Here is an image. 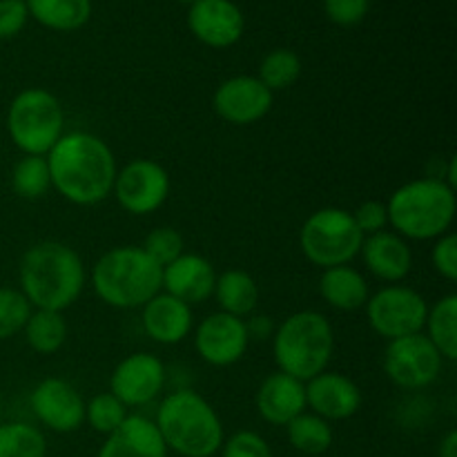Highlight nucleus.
I'll return each mask as SVG.
<instances>
[{"mask_svg": "<svg viewBox=\"0 0 457 457\" xmlns=\"http://www.w3.org/2000/svg\"><path fill=\"white\" fill-rule=\"evenodd\" d=\"M52 187L74 205H96L112 195L114 152L92 132H67L47 154Z\"/></svg>", "mask_w": 457, "mask_h": 457, "instance_id": "f257e3e1", "label": "nucleus"}, {"mask_svg": "<svg viewBox=\"0 0 457 457\" xmlns=\"http://www.w3.org/2000/svg\"><path fill=\"white\" fill-rule=\"evenodd\" d=\"M21 293L36 311L62 312L85 288V266L74 248L61 241H40L31 245L21 262Z\"/></svg>", "mask_w": 457, "mask_h": 457, "instance_id": "f03ea898", "label": "nucleus"}, {"mask_svg": "<svg viewBox=\"0 0 457 457\" xmlns=\"http://www.w3.org/2000/svg\"><path fill=\"white\" fill-rule=\"evenodd\" d=\"M154 424L168 451L181 457H212L226 440L214 406L190 388L170 393L156 409Z\"/></svg>", "mask_w": 457, "mask_h": 457, "instance_id": "7ed1b4c3", "label": "nucleus"}, {"mask_svg": "<svg viewBox=\"0 0 457 457\" xmlns=\"http://www.w3.org/2000/svg\"><path fill=\"white\" fill-rule=\"evenodd\" d=\"M386 210L388 226L406 241H436L453 226L455 190L445 179H415L393 192Z\"/></svg>", "mask_w": 457, "mask_h": 457, "instance_id": "20e7f679", "label": "nucleus"}, {"mask_svg": "<svg viewBox=\"0 0 457 457\" xmlns=\"http://www.w3.org/2000/svg\"><path fill=\"white\" fill-rule=\"evenodd\" d=\"M163 268L137 245L112 248L94 263L92 288L103 303L119 311L143 308L161 293Z\"/></svg>", "mask_w": 457, "mask_h": 457, "instance_id": "39448f33", "label": "nucleus"}, {"mask_svg": "<svg viewBox=\"0 0 457 457\" xmlns=\"http://www.w3.org/2000/svg\"><path fill=\"white\" fill-rule=\"evenodd\" d=\"M333 351V326L328 317L315 311L286 317L272 335V355L279 370L303 384L328 369Z\"/></svg>", "mask_w": 457, "mask_h": 457, "instance_id": "423d86ee", "label": "nucleus"}, {"mask_svg": "<svg viewBox=\"0 0 457 457\" xmlns=\"http://www.w3.org/2000/svg\"><path fill=\"white\" fill-rule=\"evenodd\" d=\"M7 132L22 154L47 156L65 134V110L47 89H22L7 110Z\"/></svg>", "mask_w": 457, "mask_h": 457, "instance_id": "0eeeda50", "label": "nucleus"}, {"mask_svg": "<svg viewBox=\"0 0 457 457\" xmlns=\"http://www.w3.org/2000/svg\"><path fill=\"white\" fill-rule=\"evenodd\" d=\"M364 235L355 219L344 208H321L303 221L299 232L302 253L312 266H348L360 254Z\"/></svg>", "mask_w": 457, "mask_h": 457, "instance_id": "6e6552de", "label": "nucleus"}, {"mask_svg": "<svg viewBox=\"0 0 457 457\" xmlns=\"http://www.w3.org/2000/svg\"><path fill=\"white\" fill-rule=\"evenodd\" d=\"M366 320L379 337L400 339L424 333L428 303L418 290L402 284H388L366 302Z\"/></svg>", "mask_w": 457, "mask_h": 457, "instance_id": "1a4fd4ad", "label": "nucleus"}, {"mask_svg": "<svg viewBox=\"0 0 457 457\" xmlns=\"http://www.w3.org/2000/svg\"><path fill=\"white\" fill-rule=\"evenodd\" d=\"M445 357L424 333L388 342L384 353V373L395 386L406 391L427 388L440 378Z\"/></svg>", "mask_w": 457, "mask_h": 457, "instance_id": "9d476101", "label": "nucleus"}, {"mask_svg": "<svg viewBox=\"0 0 457 457\" xmlns=\"http://www.w3.org/2000/svg\"><path fill=\"white\" fill-rule=\"evenodd\" d=\"M170 174L152 159H134L116 172L112 195L120 208L137 217L159 210L170 196Z\"/></svg>", "mask_w": 457, "mask_h": 457, "instance_id": "9b49d317", "label": "nucleus"}, {"mask_svg": "<svg viewBox=\"0 0 457 457\" xmlns=\"http://www.w3.org/2000/svg\"><path fill=\"white\" fill-rule=\"evenodd\" d=\"M250 346L245 320L228 312H212L195 330V348L201 360L217 369L237 364Z\"/></svg>", "mask_w": 457, "mask_h": 457, "instance_id": "f8f14e48", "label": "nucleus"}, {"mask_svg": "<svg viewBox=\"0 0 457 457\" xmlns=\"http://www.w3.org/2000/svg\"><path fill=\"white\" fill-rule=\"evenodd\" d=\"M31 411L47 431L74 433L85 424V400L70 382L47 378L31 391Z\"/></svg>", "mask_w": 457, "mask_h": 457, "instance_id": "ddd939ff", "label": "nucleus"}, {"mask_svg": "<svg viewBox=\"0 0 457 457\" xmlns=\"http://www.w3.org/2000/svg\"><path fill=\"white\" fill-rule=\"evenodd\" d=\"M165 386V366L152 353H134L112 370L110 393L128 409L150 404Z\"/></svg>", "mask_w": 457, "mask_h": 457, "instance_id": "4468645a", "label": "nucleus"}, {"mask_svg": "<svg viewBox=\"0 0 457 457\" xmlns=\"http://www.w3.org/2000/svg\"><path fill=\"white\" fill-rule=\"evenodd\" d=\"M272 101L275 94L257 76H232L219 85L212 105L226 123L253 125L270 112Z\"/></svg>", "mask_w": 457, "mask_h": 457, "instance_id": "2eb2a0df", "label": "nucleus"}, {"mask_svg": "<svg viewBox=\"0 0 457 457\" xmlns=\"http://www.w3.org/2000/svg\"><path fill=\"white\" fill-rule=\"evenodd\" d=\"M187 27L208 47L226 49L241 40L245 18L232 0H196L187 9Z\"/></svg>", "mask_w": 457, "mask_h": 457, "instance_id": "dca6fc26", "label": "nucleus"}, {"mask_svg": "<svg viewBox=\"0 0 457 457\" xmlns=\"http://www.w3.org/2000/svg\"><path fill=\"white\" fill-rule=\"evenodd\" d=\"M306 409L328 422H342L361 409V391L346 375L324 370L306 382Z\"/></svg>", "mask_w": 457, "mask_h": 457, "instance_id": "f3484780", "label": "nucleus"}, {"mask_svg": "<svg viewBox=\"0 0 457 457\" xmlns=\"http://www.w3.org/2000/svg\"><path fill=\"white\" fill-rule=\"evenodd\" d=\"M214 284H217V272L212 263L192 253H183L181 257L168 263L161 277V290L181 299L190 308L208 302L214 293Z\"/></svg>", "mask_w": 457, "mask_h": 457, "instance_id": "a211bd4d", "label": "nucleus"}, {"mask_svg": "<svg viewBox=\"0 0 457 457\" xmlns=\"http://www.w3.org/2000/svg\"><path fill=\"white\" fill-rule=\"evenodd\" d=\"M360 254L366 270L384 284H400L413 270V253L409 241L393 230L364 237Z\"/></svg>", "mask_w": 457, "mask_h": 457, "instance_id": "6ab92c4d", "label": "nucleus"}, {"mask_svg": "<svg viewBox=\"0 0 457 457\" xmlns=\"http://www.w3.org/2000/svg\"><path fill=\"white\" fill-rule=\"evenodd\" d=\"M254 406L263 422L272 427H286L290 420L306 411V384L277 370L268 375L257 388Z\"/></svg>", "mask_w": 457, "mask_h": 457, "instance_id": "aec40b11", "label": "nucleus"}, {"mask_svg": "<svg viewBox=\"0 0 457 457\" xmlns=\"http://www.w3.org/2000/svg\"><path fill=\"white\" fill-rule=\"evenodd\" d=\"M141 311V324L145 335L152 342L163 344V346L181 344L195 326L192 308L163 290L154 295Z\"/></svg>", "mask_w": 457, "mask_h": 457, "instance_id": "412c9836", "label": "nucleus"}, {"mask_svg": "<svg viewBox=\"0 0 457 457\" xmlns=\"http://www.w3.org/2000/svg\"><path fill=\"white\" fill-rule=\"evenodd\" d=\"M168 453L154 420L128 415V420L105 437L96 457H168Z\"/></svg>", "mask_w": 457, "mask_h": 457, "instance_id": "4be33fe9", "label": "nucleus"}, {"mask_svg": "<svg viewBox=\"0 0 457 457\" xmlns=\"http://www.w3.org/2000/svg\"><path fill=\"white\" fill-rule=\"evenodd\" d=\"M320 295L335 311H360L370 297L369 281L353 266H333L321 272Z\"/></svg>", "mask_w": 457, "mask_h": 457, "instance_id": "5701e85b", "label": "nucleus"}, {"mask_svg": "<svg viewBox=\"0 0 457 457\" xmlns=\"http://www.w3.org/2000/svg\"><path fill=\"white\" fill-rule=\"evenodd\" d=\"M212 295L219 303V311L245 320L253 315L259 303V284L245 270H226L217 275Z\"/></svg>", "mask_w": 457, "mask_h": 457, "instance_id": "b1692460", "label": "nucleus"}, {"mask_svg": "<svg viewBox=\"0 0 457 457\" xmlns=\"http://www.w3.org/2000/svg\"><path fill=\"white\" fill-rule=\"evenodd\" d=\"M29 18L52 31H76L92 18V0H25Z\"/></svg>", "mask_w": 457, "mask_h": 457, "instance_id": "393cba45", "label": "nucleus"}, {"mask_svg": "<svg viewBox=\"0 0 457 457\" xmlns=\"http://www.w3.org/2000/svg\"><path fill=\"white\" fill-rule=\"evenodd\" d=\"M424 330L445 360H457V295H445L428 306Z\"/></svg>", "mask_w": 457, "mask_h": 457, "instance_id": "a878e982", "label": "nucleus"}, {"mask_svg": "<svg viewBox=\"0 0 457 457\" xmlns=\"http://www.w3.org/2000/svg\"><path fill=\"white\" fill-rule=\"evenodd\" d=\"M286 436H288L290 446L303 455L326 453L335 440L333 424L320 415L306 413V411L286 424Z\"/></svg>", "mask_w": 457, "mask_h": 457, "instance_id": "bb28decb", "label": "nucleus"}, {"mask_svg": "<svg viewBox=\"0 0 457 457\" xmlns=\"http://www.w3.org/2000/svg\"><path fill=\"white\" fill-rule=\"evenodd\" d=\"M27 346L38 355H54L67 342V321L62 312L56 311H31L25 328Z\"/></svg>", "mask_w": 457, "mask_h": 457, "instance_id": "cd10ccee", "label": "nucleus"}, {"mask_svg": "<svg viewBox=\"0 0 457 457\" xmlns=\"http://www.w3.org/2000/svg\"><path fill=\"white\" fill-rule=\"evenodd\" d=\"M0 457H47V440L27 422L0 424Z\"/></svg>", "mask_w": 457, "mask_h": 457, "instance_id": "c85d7f7f", "label": "nucleus"}, {"mask_svg": "<svg viewBox=\"0 0 457 457\" xmlns=\"http://www.w3.org/2000/svg\"><path fill=\"white\" fill-rule=\"evenodd\" d=\"M302 76V58L293 52V49H272L263 56L262 65H259L257 79L270 89L272 94L281 92V89L293 87Z\"/></svg>", "mask_w": 457, "mask_h": 457, "instance_id": "c756f323", "label": "nucleus"}, {"mask_svg": "<svg viewBox=\"0 0 457 457\" xmlns=\"http://www.w3.org/2000/svg\"><path fill=\"white\" fill-rule=\"evenodd\" d=\"M12 187L21 199H40L52 187L47 156L25 154L12 170Z\"/></svg>", "mask_w": 457, "mask_h": 457, "instance_id": "7c9ffc66", "label": "nucleus"}, {"mask_svg": "<svg viewBox=\"0 0 457 457\" xmlns=\"http://www.w3.org/2000/svg\"><path fill=\"white\" fill-rule=\"evenodd\" d=\"M125 420H128V406L110 391L85 402V422L101 436L107 437L110 433H114Z\"/></svg>", "mask_w": 457, "mask_h": 457, "instance_id": "2f4dec72", "label": "nucleus"}, {"mask_svg": "<svg viewBox=\"0 0 457 457\" xmlns=\"http://www.w3.org/2000/svg\"><path fill=\"white\" fill-rule=\"evenodd\" d=\"M31 303L16 288H0V342L22 333L31 315Z\"/></svg>", "mask_w": 457, "mask_h": 457, "instance_id": "473e14b6", "label": "nucleus"}, {"mask_svg": "<svg viewBox=\"0 0 457 457\" xmlns=\"http://www.w3.org/2000/svg\"><path fill=\"white\" fill-rule=\"evenodd\" d=\"M141 248L145 250V253L150 254L161 268H165L168 263H172L174 259L181 257L186 244H183V237L177 228L161 226V228H154V230L145 237Z\"/></svg>", "mask_w": 457, "mask_h": 457, "instance_id": "72a5a7b5", "label": "nucleus"}, {"mask_svg": "<svg viewBox=\"0 0 457 457\" xmlns=\"http://www.w3.org/2000/svg\"><path fill=\"white\" fill-rule=\"evenodd\" d=\"M221 457H275L266 437L254 431H237L221 445Z\"/></svg>", "mask_w": 457, "mask_h": 457, "instance_id": "f704fd0d", "label": "nucleus"}, {"mask_svg": "<svg viewBox=\"0 0 457 457\" xmlns=\"http://www.w3.org/2000/svg\"><path fill=\"white\" fill-rule=\"evenodd\" d=\"M370 0H324V12L339 27H355L369 16Z\"/></svg>", "mask_w": 457, "mask_h": 457, "instance_id": "c9c22d12", "label": "nucleus"}, {"mask_svg": "<svg viewBox=\"0 0 457 457\" xmlns=\"http://www.w3.org/2000/svg\"><path fill=\"white\" fill-rule=\"evenodd\" d=\"M431 263L442 279H457V237L453 232L437 237L431 250Z\"/></svg>", "mask_w": 457, "mask_h": 457, "instance_id": "e433bc0d", "label": "nucleus"}, {"mask_svg": "<svg viewBox=\"0 0 457 457\" xmlns=\"http://www.w3.org/2000/svg\"><path fill=\"white\" fill-rule=\"evenodd\" d=\"M355 219L357 228L364 237L378 235V232L388 230V210L384 201H364L355 208V212H351Z\"/></svg>", "mask_w": 457, "mask_h": 457, "instance_id": "4c0bfd02", "label": "nucleus"}, {"mask_svg": "<svg viewBox=\"0 0 457 457\" xmlns=\"http://www.w3.org/2000/svg\"><path fill=\"white\" fill-rule=\"evenodd\" d=\"M29 21L25 0H0V40H9L21 34Z\"/></svg>", "mask_w": 457, "mask_h": 457, "instance_id": "58836bf2", "label": "nucleus"}, {"mask_svg": "<svg viewBox=\"0 0 457 457\" xmlns=\"http://www.w3.org/2000/svg\"><path fill=\"white\" fill-rule=\"evenodd\" d=\"M245 330H248L250 342L253 339H268L275 335V324L268 315H253L250 320H245Z\"/></svg>", "mask_w": 457, "mask_h": 457, "instance_id": "ea45409f", "label": "nucleus"}, {"mask_svg": "<svg viewBox=\"0 0 457 457\" xmlns=\"http://www.w3.org/2000/svg\"><path fill=\"white\" fill-rule=\"evenodd\" d=\"M440 457H457V431H449L440 442Z\"/></svg>", "mask_w": 457, "mask_h": 457, "instance_id": "a19ab883", "label": "nucleus"}, {"mask_svg": "<svg viewBox=\"0 0 457 457\" xmlns=\"http://www.w3.org/2000/svg\"><path fill=\"white\" fill-rule=\"evenodd\" d=\"M177 3H183V4H187V7H190V4H195L196 0H177Z\"/></svg>", "mask_w": 457, "mask_h": 457, "instance_id": "79ce46f5", "label": "nucleus"}]
</instances>
